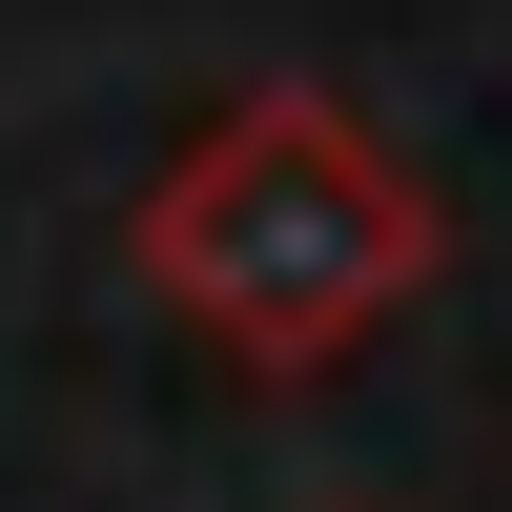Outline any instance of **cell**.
<instances>
[{
  "label": "cell",
  "mask_w": 512,
  "mask_h": 512,
  "mask_svg": "<svg viewBox=\"0 0 512 512\" xmlns=\"http://www.w3.org/2000/svg\"><path fill=\"white\" fill-rule=\"evenodd\" d=\"M123 267H144L164 328H205V349L267 369V390H308V369H349L369 328L451 267V205L410 185V144H369L328 82H246V103L123 205Z\"/></svg>",
  "instance_id": "obj_1"
}]
</instances>
